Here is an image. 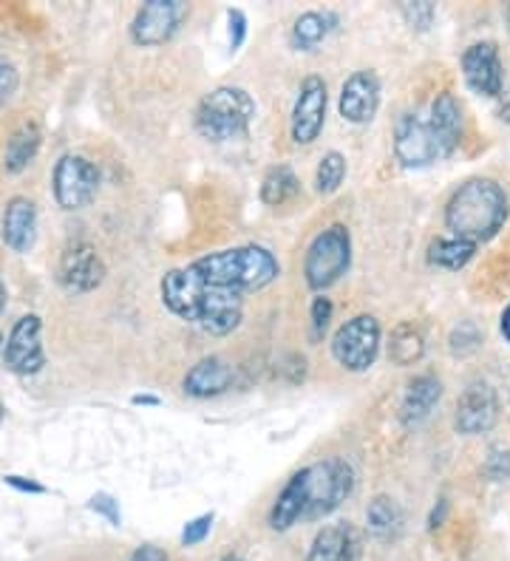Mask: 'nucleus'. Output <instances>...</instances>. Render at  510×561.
<instances>
[{"label":"nucleus","instance_id":"nucleus-29","mask_svg":"<svg viewBox=\"0 0 510 561\" xmlns=\"http://www.w3.org/2000/svg\"><path fill=\"white\" fill-rule=\"evenodd\" d=\"M479 343H483V335H479V329H476L474 323H460V327L451 332V352L460 357L479 350Z\"/></svg>","mask_w":510,"mask_h":561},{"label":"nucleus","instance_id":"nucleus-23","mask_svg":"<svg viewBox=\"0 0 510 561\" xmlns=\"http://www.w3.org/2000/svg\"><path fill=\"white\" fill-rule=\"evenodd\" d=\"M366 522L377 539H397L403 530V511L392 496H374L366 507Z\"/></svg>","mask_w":510,"mask_h":561},{"label":"nucleus","instance_id":"nucleus-8","mask_svg":"<svg viewBox=\"0 0 510 561\" xmlns=\"http://www.w3.org/2000/svg\"><path fill=\"white\" fill-rule=\"evenodd\" d=\"M381 352V323L372 316H358L335 332L332 355L349 371H366Z\"/></svg>","mask_w":510,"mask_h":561},{"label":"nucleus","instance_id":"nucleus-21","mask_svg":"<svg viewBox=\"0 0 510 561\" xmlns=\"http://www.w3.org/2000/svg\"><path fill=\"white\" fill-rule=\"evenodd\" d=\"M354 553H358V539L352 530L343 525H329L315 536L306 561H354Z\"/></svg>","mask_w":510,"mask_h":561},{"label":"nucleus","instance_id":"nucleus-12","mask_svg":"<svg viewBox=\"0 0 510 561\" xmlns=\"http://www.w3.org/2000/svg\"><path fill=\"white\" fill-rule=\"evenodd\" d=\"M463 77L468 89L479 96L497 100L505 91V69L497 43H474L463 55Z\"/></svg>","mask_w":510,"mask_h":561},{"label":"nucleus","instance_id":"nucleus-46","mask_svg":"<svg viewBox=\"0 0 510 561\" xmlns=\"http://www.w3.org/2000/svg\"><path fill=\"white\" fill-rule=\"evenodd\" d=\"M0 343H3V335H0Z\"/></svg>","mask_w":510,"mask_h":561},{"label":"nucleus","instance_id":"nucleus-4","mask_svg":"<svg viewBox=\"0 0 510 561\" xmlns=\"http://www.w3.org/2000/svg\"><path fill=\"white\" fill-rule=\"evenodd\" d=\"M207 287L227 289V293L247 295L256 289H264L267 284L281 275L279 259L259 244L233 247L222 253H211L188 264Z\"/></svg>","mask_w":510,"mask_h":561},{"label":"nucleus","instance_id":"nucleus-45","mask_svg":"<svg viewBox=\"0 0 510 561\" xmlns=\"http://www.w3.org/2000/svg\"><path fill=\"white\" fill-rule=\"evenodd\" d=\"M0 420H3V405H0Z\"/></svg>","mask_w":510,"mask_h":561},{"label":"nucleus","instance_id":"nucleus-20","mask_svg":"<svg viewBox=\"0 0 510 561\" xmlns=\"http://www.w3.org/2000/svg\"><path fill=\"white\" fill-rule=\"evenodd\" d=\"M442 398V383L431 375L415 377L406 389V398H403L400 405V417L406 425H417L429 417L434 405L440 403Z\"/></svg>","mask_w":510,"mask_h":561},{"label":"nucleus","instance_id":"nucleus-24","mask_svg":"<svg viewBox=\"0 0 510 561\" xmlns=\"http://www.w3.org/2000/svg\"><path fill=\"white\" fill-rule=\"evenodd\" d=\"M301 193V182L298 176L293 173V168H286V164H279V168H270L261 182V202L270 207H281L290 205Z\"/></svg>","mask_w":510,"mask_h":561},{"label":"nucleus","instance_id":"nucleus-14","mask_svg":"<svg viewBox=\"0 0 510 561\" xmlns=\"http://www.w3.org/2000/svg\"><path fill=\"white\" fill-rule=\"evenodd\" d=\"M499 417V400L497 391L488 383H474L463 391V398L456 403V432L465 437H476L494 428Z\"/></svg>","mask_w":510,"mask_h":561},{"label":"nucleus","instance_id":"nucleus-43","mask_svg":"<svg viewBox=\"0 0 510 561\" xmlns=\"http://www.w3.org/2000/svg\"><path fill=\"white\" fill-rule=\"evenodd\" d=\"M3 307H7V287L0 284V312H3Z\"/></svg>","mask_w":510,"mask_h":561},{"label":"nucleus","instance_id":"nucleus-25","mask_svg":"<svg viewBox=\"0 0 510 561\" xmlns=\"http://www.w3.org/2000/svg\"><path fill=\"white\" fill-rule=\"evenodd\" d=\"M338 18L332 12H306L301 14L293 26V46L301 51L318 46L320 41H327V35L335 28Z\"/></svg>","mask_w":510,"mask_h":561},{"label":"nucleus","instance_id":"nucleus-31","mask_svg":"<svg viewBox=\"0 0 510 561\" xmlns=\"http://www.w3.org/2000/svg\"><path fill=\"white\" fill-rule=\"evenodd\" d=\"M309 321H313V341H320L327 335L329 321H332V301L327 295H318L313 301V309H309Z\"/></svg>","mask_w":510,"mask_h":561},{"label":"nucleus","instance_id":"nucleus-1","mask_svg":"<svg viewBox=\"0 0 510 561\" xmlns=\"http://www.w3.org/2000/svg\"><path fill=\"white\" fill-rule=\"evenodd\" d=\"M354 488V471L347 459H324L306 466L286 482L270 511L272 530H290L298 522L320 519L338 511Z\"/></svg>","mask_w":510,"mask_h":561},{"label":"nucleus","instance_id":"nucleus-2","mask_svg":"<svg viewBox=\"0 0 510 561\" xmlns=\"http://www.w3.org/2000/svg\"><path fill=\"white\" fill-rule=\"evenodd\" d=\"M162 304L182 321L211 335H230L245 316V295L207 287L191 267L170 270L162 278Z\"/></svg>","mask_w":510,"mask_h":561},{"label":"nucleus","instance_id":"nucleus-38","mask_svg":"<svg viewBox=\"0 0 510 561\" xmlns=\"http://www.w3.org/2000/svg\"><path fill=\"white\" fill-rule=\"evenodd\" d=\"M7 485H12V488H18V491H29V493H46V488L43 485H37V482H32V480H23V477H14V473H9L7 477Z\"/></svg>","mask_w":510,"mask_h":561},{"label":"nucleus","instance_id":"nucleus-30","mask_svg":"<svg viewBox=\"0 0 510 561\" xmlns=\"http://www.w3.org/2000/svg\"><path fill=\"white\" fill-rule=\"evenodd\" d=\"M400 12L408 26L417 28V32H426L431 26V21H434L437 7L429 3V0H420V3H400Z\"/></svg>","mask_w":510,"mask_h":561},{"label":"nucleus","instance_id":"nucleus-44","mask_svg":"<svg viewBox=\"0 0 510 561\" xmlns=\"http://www.w3.org/2000/svg\"><path fill=\"white\" fill-rule=\"evenodd\" d=\"M505 18H508V23H510V3H508V9H505Z\"/></svg>","mask_w":510,"mask_h":561},{"label":"nucleus","instance_id":"nucleus-9","mask_svg":"<svg viewBox=\"0 0 510 561\" xmlns=\"http://www.w3.org/2000/svg\"><path fill=\"white\" fill-rule=\"evenodd\" d=\"M191 7L184 0H148L139 7L131 23V41L136 46H162L177 35L179 26L188 21Z\"/></svg>","mask_w":510,"mask_h":561},{"label":"nucleus","instance_id":"nucleus-41","mask_svg":"<svg viewBox=\"0 0 510 561\" xmlns=\"http://www.w3.org/2000/svg\"><path fill=\"white\" fill-rule=\"evenodd\" d=\"M499 329H502L505 341L510 343V304H508V307H505V312H502V321H499Z\"/></svg>","mask_w":510,"mask_h":561},{"label":"nucleus","instance_id":"nucleus-33","mask_svg":"<svg viewBox=\"0 0 510 561\" xmlns=\"http://www.w3.org/2000/svg\"><path fill=\"white\" fill-rule=\"evenodd\" d=\"M18 82H21V77H18L14 62L0 57V105H7L12 100L14 91H18Z\"/></svg>","mask_w":510,"mask_h":561},{"label":"nucleus","instance_id":"nucleus-19","mask_svg":"<svg viewBox=\"0 0 510 561\" xmlns=\"http://www.w3.org/2000/svg\"><path fill=\"white\" fill-rule=\"evenodd\" d=\"M429 125L437 134V139H440L445 157H451L460 148V142H463V108H460L454 94L445 91V94L437 96L434 105H431Z\"/></svg>","mask_w":510,"mask_h":561},{"label":"nucleus","instance_id":"nucleus-18","mask_svg":"<svg viewBox=\"0 0 510 561\" xmlns=\"http://www.w3.org/2000/svg\"><path fill=\"white\" fill-rule=\"evenodd\" d=\"M184 394L191 398H216V394H225L233 386V366L225 363L222 357H204L193 366L188 375H184Z\"/></svg>","mask_w":510,"mask_h":561},{"label":"nucleus","instance_id":"nucleus-7","mask_svg":"<svg viewBox=\"0 0 510 561\" xmlns=\"http://www.w3.org/2000/svg\"><path fill=\"white\" fill-rule=\"evenodd\" d=\"M52 191L63 210H82L94 202L97 191H100V171L91 159L80 157V153H66L55 164Z\"/></svg>","mask_w":510,"mask_h":561},{"label":"nucleus","instance_id":"nucleus-40","mask_svg":"<svg viewBox=\"0 0 510 561\" xmlns=\"http://www.w3.org/2000/svg\"><path fill=\"white\" fill-rule=\"evenodd\" d=\"M445 511H449V502L440 500V511H437V507H434V514H431L429 525H431V527H440V525H442V516H445Z\"/></svg>","mask_w":510,"mask_h":561},{"label":"nucleus","instance_id":"nucleus-35","mask_svg":"<svg viewBox=\"0 0 510 561\" xmlns=\"http://www.w3.org/2000/svg\"><path fill=\"white\" fill-rule=\"evenodd\" d=\"M485 473H488L490 480H510V451L494 448L488 462H485Z\"/></svg>","mask_w":510,"mask_h":561},{"label":"nucleus","instance_id":"nucleus-6","mask_svg":"<svg viewBox=\"0 0 510 561\" xmlns=\"http://www.w3.org/2000/svg\"><path fill=\"white\" fill-rule=\"evenodd\" d=\"M349 264H352V236L343 225L327 227L324 233L315 236V241L306 250V284L315 293H324L347 275Z\"/></svg>","mask_w":510,"mask_h":561},{"label":"nucleus","instance_id":"nucleus-5","mask_svg":"<svg viewBox=\"0 0 510 561\" xmlns=\"http://www.w3.org/2000/svg\"><path fill=\"white\" fill-rule=\"evenodd\" d=\"M252 119H256V103L245 89H236V85H222L211 91L196 111L199 134L211 142H230V139L245 137Z\"/></svg>","mask_w":510,"mask_h":561},{"label":"nucleus","instance_id":"nucleus-3","mask_svg":"<svg viewBox=\"0 0 510 561\" xmlns=\"http://www.w3.org/2000/svg\"><path fill=\"white\" fill-rule=\"evenodd\" d=\"M510 202L494 179H468L445 205V227L451 236L468 244H483L499 233L508 221Z\"/></svg>","mask_w":510,"mask_h":561},{"label":"nucleus","instance_id":"nucleus-39","mask_svg":"<svg viewBox=\"0 0 510 561\" xmlns=\"http://www.w3.org/2000/svg\"><path fill=\"white\" fill-rule=\"evenodd\" d=\"M497 117L502 123H510V89H505L502 94L497 96Z\"/></svg>","mask_w":510,"mask_h":561},{"label":"nucleus","instance_id":"nucleus-27","mask_svg":"<svg viewBox=\"0 0 510 561\" xmlns=\"http://www.w3.org/2000/svg\"><path fill=\"white\" fill-rule=\"evenodd\" d=\"M476 247L468 244V241L460 239H437L434 244L429 247V261L434 267L442 270H463L471 259H474Z\"/></svg>","mask_w":510,"mask_h":561},{"label":"nucleus","instance_id":"nucleus-42","mask_svg":"<svg viewBox=\"0 0 510 561\" xmlns=\"http://www.w3.org/2000/svg\"><path fill=\"white\" fill-rule=\"evenodd\" d=\"M134 403H143V405H157L159 400L157 398H148V394H136Z\"/></svg>","mask_w":510,"mask_h":561},{"label":"nucleus","instance_id":"nucleus-16","mask_svg":"<svg viewBox=\"0 0 510 561\" xmlns=\"http://www.w3.org/2000/svg\"><path fill=\"white\" fill-rule=\"evenodd\" d=\"M105 280V261L91 244L68 247L60 259V284L68 293H91Z\"/></svg>","mask_w":510,"mask_h":561},{"label":"nucleus","instance_id":"nucleus-36","mask_svg":"<svg viewBox=\"0 0 510 561\" xmlns=\"http://www.w3.org/2000/svg\"><path fill=\"white\" fill-rule=\"evenodd\" d=\"M227 23H230V48L233 51H238L241 48V43H245L247 37V18L241 9H230L227 12Z\"/></svg>","mask_w":510,"mask_h":561},{"label":"nucleus","instance_id":"nucleus-10","mask_svg":"<svg viewBox=\"0 0 510 561\" xmlns=\"http://www.w3.org/2000/svg\"><path fill=\"white\" fill-rule=\"evenodd\" d=\"M395 157L403 168H429V164L445 159L440 139L431 130L429 119H420L417 114H403L395 125Z\"/></svg>","mask_w":510,"mask_h":561},{"label":"nucleus","instance_id":"nucleus-22","mask_svg":"<svg viewBox=\"0 0 510 561\" xmlns=\"http://www.w3.org/2000/svg\"><path fill=\"white\" fill-rule=\"evenodd\" d=\"M43 145L41 128L34 123H23L21 128L12 130V137L7 139V151H3V168L7 173H23L29 164L34 162L37 151Z\"/></svg>","mask_w":510,"mask_h":561},{"label":"nucleus","instance_id":"nucleus-28","mask_svg":"<svg viewBox=\"0 0 510 561\" xmlns=\"http://www.w3.org/2000/svg\"><path fill=\"white\" fill-rule=\"evenodd\" d=\"M343 179H347V157L338 151L324 153L318 171H315V185H318L320 196H332L343 185Z\"/></svg>","mask_w":510,"mask_h":561},{"label":"nucleus","instance_id":"nucleus-17","mask_svg":"<svg viewBox=\"0 0 510 561\" xmlns=\"http://www.w3.org/2000/svg\"><path fill=\"white\" fill-rule=\"evenodd\" d=\"M0 236L14 253H29L37 239V207L26 196H14L7 202L3 221H0Z\"/></svg>","mask_w":510,"mask_h":561},{"label":"nucleus","instance_id":"nucleus-32","mask_svg":"<svg viewBox=\"0 0 510 561\" xmlns=\"http://www.w3.org/2000/svg\"><path fill=\"white\" fill-rule=\"evenodd\" d=\"M211 530H213V514L199 516V519H193L184 525L182 545L184 548H196V545H202V541L211 536Z\"/></svg>","mask_w":510,"mask_h":561},{"label":"nucleus","instance_id":"nucleus-34","mask_svg":"<svg viewBox=\"0 0 510 561\" xmlns=\"http://www.w3.org/2000/svg\"><path fill=\"white\" fill-rule=\"evenodd\" d=\"M89 507H91V511H94V514L105 516V519H109L114 527L123 525V514H120V502H116L114 496H109V493H97V496H91Z\"/></svg>","mask_w":510,"mask_h":561},{"label":"nucleus","instance_id":"nucleus-15","mask_svg":"<svg viewBox=\"0 0 510 561\" xmlns=\"http://www.w3.org/2000/svg\"><path fill=\"white\" fill-rule=\"evenodd\" d=\"M340 117L352 125L372 123L381 108V80L374 71H354L340 89Z\"/></svg>","mask_w":510,"mask_h":561},{"label":"nucleus","instance_id":"nucleus-37","mask_svg":"<svg viewBox=\"0 0 510 561\" xmlns=\"http://www.w3.org/2000/svg\"><path fill=\"white\" fill-rule=\"evenodd\" d=\"M131 561H168V556H165V550L154 548V545H143V548L134 550Z\"/></svg>","mask_w":510,"mask_h":561},{"label":"nucleus","instance_id":"nucleus-26","mask_svg":"<svg viewBox=\"0 0 510 561\" xmlns=\"http://www.w3.org/2000/svg\"><path fill=\"white\" fill-rule=\"evenodd\" d=\"M426 352V341H422V332L415 323H400V327L392 332V343H388V357L397 363V366H411L417 363Z\"/></svg>","mask_w":510,"mask_h":561},{"label":"nucleus","instance_id":"nucleus-13","mask_svg":"<svg viewBox=\"0 0 510 561\" xmlns=\"http://www.w3.org/2000/svg\"><path fill=\"white\" fill-rule=\"evenodd\" d=\"M327 82L320 77H306L301 82L298 100H295L293 108V139L298 145H309L318 139V134L324 130L327 123Z\"/></svg>","mask_w":510,"mask_h":561},{"label":"nucleus","instance_id":"nucleus-11","mask_svg":"<svg viewBox=\"0 0 510 561\" xmlns=\"http://www.w3.org/2000/svg\"><path fill=\"white\" fill-rule=\"evenodd\" d=\"M43 321L41 316H23L14 323L7 337V350H3V363L14 375H37L46 366V352H43Z\"/></svg>","mask_w":510,"mask_h":561}]
</instances>
